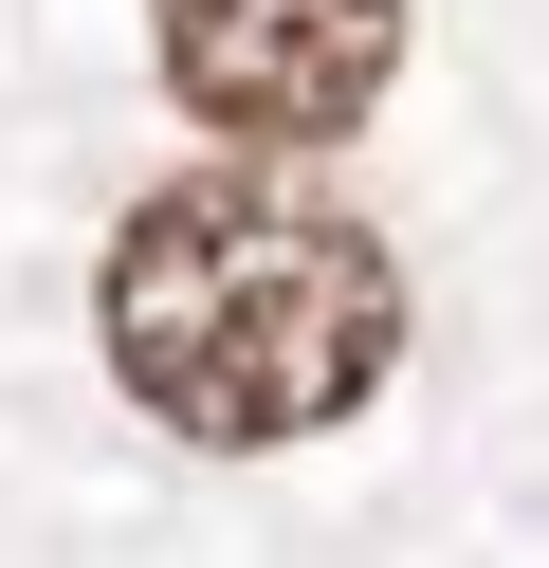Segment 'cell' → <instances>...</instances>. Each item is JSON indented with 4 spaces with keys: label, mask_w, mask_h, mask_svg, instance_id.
Segmentation results:
<instances>
[{
    "label": "cell",
    "mask_w": 549,
    "mask_h": 568,
    "mask_svg": "<svg viewBox=\"0 0 549 568\" xmlns=\"http://www.w3.org/2000/svg\"><path fill=\"white\" fill-rule=\"evenodd\" d=\"M92 331H110V385L165 440L256 458V440H329L403 367V257L329 184H275L238 148V165H183L110 221Z\"/></svg>",
    "instance_id": "obj_1"
},
{
    "label": "cell",
    "mask_w": 549,
    "mask_h": 568,
    "mask_svg": "<svg viewBox=\"0 0 549 568\" xmlns=\"http://www.w3.org/2000/svg\"><path fill=\"white\" fill-rule=\"evenodd\" d=\"M146 55L220 148L293 165V148H348L403 92V0H146Z\"/></svg>",
    "instance_id": "obj_2"
}]
</instances>
